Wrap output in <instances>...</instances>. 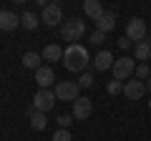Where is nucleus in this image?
Masks as SVG:
<instances>
[{"instance_id": "a211bd4d", "label": "nucleus", "mask_w": 151, "mask_h": 141, "mask_svg": "<svg viewBox=\"0 0 151 141\" xmlns=\"http://www.w3.org/2000/svg\"><path fill=\"white\" fill-rule=\"evenodd\" d=\"M40 60H43V55L40 53H35V50H28L25 55H23V65H25V68H30V70H38L40 68Z\"/></svg>"}, {"instance_id": "4468645a", "label": "nucleus", "mask_w": 151, "mask_h": 141, "mask_svg": "<svg viewBox=\"0 0 151 141\" xmlns=\"http://www.w3.org/2000/svg\"><path fill=\"white\" fill-rule=\"evenodd\" d=\"M25 114H28V119H30V126H33L35 131H45V126H48V119H45V114L35 111L33 106H28Z\"/></svg>"}, {"instance_id": "423d86ee", "label": "nucleus", "mask_w": 151, "mask_h": 141, "mask_svg": "<svg viewBox=\"0 0 151 141\" xmlns=\"http://www.w3.org/2000/svg\"><path fill=\"white\" fill-rule=\"evenodd\" d=\"M126 38L136 40V43L146 40V38H149V33H146V20H141V18H131L129 25H126Z\"/></svg>"}, {"instance_id": "9d476101", "label": "nucleus", "mask_w": 151, "mask_h": 141, "mask_svg": "<svg viewBox=\"0 0 151 141\" xmlns=\"http://www.w3.org/2000/svg\"><path fill=\"white\" fill-rule=\"evenodd\" d=\"M35 83L40 88H50L55 83V73H53V68L50 65H40V68L35 70Z\"/></svg>"}, {"instance_id": "b1692460", "label": "nucleus", "mask_w": 151, "mask_h": 141, "mask_svg": "<svg viewBox=\"0 0 151 141\" xmlns=\"http://www.w3.org/2000/svg\"><path fill=\"white\" fill-rule=\"evenodd\" d=\"M108 93H111V96L124 93V83H121V81H111V83H108Z\"/></svg>"}, {"instance_id": "aec40b11", "label": "nucleus", "mask_w": 151, "mask_h": 141, "mask_svg": "<svg viewBox=\"0 0 151 141\" xmlns=\"http://www.w3.org/2000/svg\"><path fill=\"white\" fill-rule=\"evenodd\" d=\"M134 76H136V81H149V78H151V68H149V63H139V65H136V73H134Z\"/></svg>"}, {"instance_id": "412c9836", "label": "nucleus", "mask_w": 151, "mask_h": 141, "mask_svg": "<svg viewBox=\"0 0 151 141\" xmlns=\"http://www.w3.org/2000/svg\"><path fill=\"white\" fill-rule=\"evenodd\" d=\"M55 124H58V129H68V126L73 124V114H60L58 119H55Z\"/></svg>"}, {"instance_id": "2eb2a0df", "label": "nucleus", "mask_w": 151, "mask_h": 141, "mask_svg": "<svg viewBox=\"0 0 151 141\" xmlns=\"http://www.w3.org/2000/svg\"><path fill=\"white\" fill-rule=\"evenodd\" d=\"M134 55H136V60L146 63V60L151 58V38H146V40H141V43H136V48H134Z\"/></svg>"}, {"instance_id": "4be33fe9", "label": "nucleus", "mask_w": 151, "mask_h": 141, "mask_svg": "<svg viewBox=\"0 0 151 141\" xmlns=\"http://www.w3.org/2000/svg\"><path fill=\"white\" fill-rule=\"evenodd\" d=\"M53 141H73V136H70L68 129H58V131L53 134Z\"/></svg>"}, {"instance_id": "0eeeda50", "label": "nucleus", "mask_w": 151, "mask_h": 141, "mask_svg": "<svg viewBox=\"0 0 151 141\" xmlns=\"http://www.w3.org/2000/svg\"><path fill=\"white\" fill-rule=\"evenodd\" d=\"M91 114H93V101L88 96H78L73 101V119L76 121H86Z\"/></svg>"}, {"instance_id": "5701e85b", "label": "nucleus", "mask_w": 151, "mask_h": 141, "mask_svg": "<svg viewBox=\"0 0 151 141\" xmlns=\"http://www.w3.org/2000/svg\"><path fill=\"white\" fill-rule=\"evenodd\" d=\"M78 86H81V88H91V86H93V76L88 73V70H86V73H81V78H78Z\"/></svg>"}, {"instance_id": "bb28decb", "label": "nucleus", "mask_w": 151, "mask_h": 141, "mask_svg": "<svg viewBox=\"0 0 151 141\" xmlns=\"http://www.w3.org/2000/svg\"><path fill=\"white\" fill-rule=\"evenodd\" d=\"M146 91L151 93V78H149V81H146Z\"/></svg>"}, {"instance_id": "f3484780", "label": "nucleus", "mask_w": 151, "mask_h": 141, "mask_svg": "<svg viewBox=\"0 0 151 141\" xmlns=\"http://www.w3.org/2000/svg\"><path fill=\"white\" fill-rule=\"evenodd\" d=\"M43 60H48V63H53V60H63V48L60 45H55V43H50V45H45L43 48Z\"/></svg>"}, {"instance_id": "39448f33", "label": "nucleus", "mask_w": 151, "mask_h": 141, "mask_svg": "<svg viewBox=\"0 0 151 141\" xmlns=\"http://www.w3.org/2000/svg\"><path fill=\"white\" fill-rule=\"evenodd\" d=\"M53 91H55V98H58V101H76V98L81 96L78 81H58Z\"/></svg>"}, {"instance_id": "393cba45", "label": "nucleus", "mask_w": 151, "mask_h": 141, "mask_svg": "<svg viewBox=\"0 0 151 141\" xmlns=\"http://www.w3.org/2000/svg\"><path fill=\"white\" fill-rule=\"evenodd\" d=\"M88 40H91L93 45H101L103 40H106V35H103V33H98V30H93V33H91V38H88Z\"/></svg>"}, {"instance_id": "9b49d317", "label": "nucleus", "mask_w": 151, "mask_h": 141, "mask_svg": "<svg viewBox=\"0 0 151 141\" xmlns=\"http://www.w3.org/2000/svg\"><path fill=\"white\" fill-rule=\"evenodd\" d=\"M20 25V15H15L13 10H0V30H15V28Z\"/></svg>"}, {"instance_id": "dca6fc26", "label": "nucleus", "mask_w": 151, "mask_h": 141, "mask_svg": "<svg viewBox=\"0 0 151 141\" xmlns=\"http://www.w3.org/2000/svg\"><path fill=\"white\" fill-rule=\"evenodd\" d=\"M83 10H86V15L91 18V20H98V18L103 15V5L101 3H98V0H86V3H83Z\"/></svg>"}, {"instance_id": "6e6552de", "label": "nucleus", "mask_w": 151, "mask_h": 141, "mask_svg": "<svg viewBox=\"0 0 151 141\" xmlns=\"http://www.w3.org/2000/svg\"><path fill=\"white\" fill-rule=\"evenodd\" d=\"M60 20H63V13H60V5H58V3H48V5L43 8V15H40V23H45L48 28H55V25H60Z\"/></svg>"}, {"instance_id": "f257e3e1", "label": "nucleus", "mask_w": 151, "mask_h": 141, "mask_svg": "<svg viewBox=\"0 0 151 141\" xmlns=\"http://www.w3.org/2000/svg\"><path fill=\"white\" fill-rule=\"evenodd\" d=\"M88 60H91L88 48H86V45H81V43H73V45H65V50H63V60H60V63L65 65V70L81 73V70H86Z\"/></svg>"}, {"instance_id": "f03ea898", "label": "nucleus", "mask_w": 151, "mask_h": 141, "mask_svg": "<svg viewBox=\"0 0 151 141\" xmlns=\"http://www.w3.org/2000/svg\"><path fill=\"white\" fill-rule=\"evenodd\" d=\"M83 33H86V23L78 20V18H70L60 25V35H63V40H68V45L78 43L83 38Z\"/></svg>"}, {"instance_id": "cd10ccee", "label": "nucleus", "mask_w": 151, "mask_h": 141, "mask_svg": "<svg viewBox=\"0 0 151 141\" xmlns=\"http://www.w3.org/2000/svg\"><path fill=\"white\" fill-rule=\"evenodd\" d=\"M149 109H151V98H149Z\"/></svg>"}, {"instance_id": "f8f14e48", "label": "nucleus", "mask_w": 151, "mask_h": 141, "mask_svg": "<svg viewBox=\"0 0 151 141\" xmlns=\"http://www.w3.org/2000/svg\"><path fill=\"white\" fill-rule=\"evenodd\" d=\"M113 28H116V13H113V10H106V13L96 20V30L106 35V33H111Z\"/></svg>"}, {"instance_id": "7ed1b4c3", "label": "nucleus", "mask_w": 151, "mask_h": 141, "mask_svg": "<svg viewBox=\"0 0 151 141\" xmlns=\"http://www.w3.org/2000/svg\"><path fill=\"white\" fill-rule=\"evenodd\" d=\"M55 101H58V98H55V91H50V88H38L30 106L35 111H40V114H48V111L55 106Z\"/></svg>"}, {"instance_id": "20e7f679", "label": "nucleus", "mask_w": 151, "mask_h": 141, "mask_svg": "<svg viewBox=\"0 0 151 141\" xmlns=\"http://www.w3.org/2000/svg\"><path fill=\"white\" fill-rule=\"evenodd\" d=\"M113 81H121V83H126L131 76L136 73V63L129 58V55H124V58H116V63H113Z\"/></svg>"}, {"instance_id": "ddd939ff", "label": "nucleus", "mask_w": 151, "mask_h": 141, "mask_svg": "<svg viewBox=\"0 0 151 141\" xmlns=\"http://www.w3.org/2000/svg\"><path fill=\"white\" fill-rule=\"evenodd\" d=\"M113 63H116V58L111 55V50H101V53L96 55V60H93V68L101 70V73H106L108 68H113Z\"/></svg>"}, {"instance_id": "a878e982", "label": "nucleus", "mask_w": 151, "mask_h": 141, "mask_svg": "<svg viewBox=\"0 0 151 141\" xmlns=\"http://www.w3.org/2000/svg\"><path fill=\"white\" fill-rule=\"evenodd\" d=\"M119 48H121V50H129V48H131V40L126 38V35H124V38H119Z\"/></svg>"}, {"instance_id": "1a4fd4ad", "label": "nucleus", "mask_w": 151, "mask_h": 141, "mask_svg": "<svg viewBox=\"0 0 151 141\" xmlns=\"http://www.w3.org/2000/svg\"><path fill=\"white\" fill-rule=\"evenodd\" d=\"M124 93H126V98L129 101H141V98L146 96V83L144 81H126L124 83Z\"/></svg>"}, {"instance_id": "6ab92c4d", "label": "nucleus", "mask_w": 151, "mask_h": 141, "mask_svg": "<svg viewBox=\"0 0 151 141\" xmlns=\"http://www.w3.org/2000/svg\"><path fill=\"white\" fill-rule=\"evenodd\" d=\"M20 25L25 28V30H35L38 25H40V18L35 15V13H30V10H25L20 15Z\"/></svg>"}]
</instances>
